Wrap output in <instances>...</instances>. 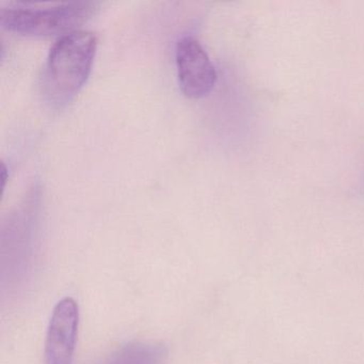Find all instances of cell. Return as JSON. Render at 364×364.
I'll use <instances>...</instances> for the list:
<instances>
[{
  "instance_id": "1",
  "label": "cell",
  "mask_w": 364,
  "mask_h": 364,
  "mask_svg": "<svg viewBox=\"0 0 364 364\" xmlns=\"http://www.w3.org/2000/svg\"><path fill=\"white\" fill-rule=\"evenodd\" d=\"M97 50V38L88 31L59 38L50 48L42 76V91L50 105L65 107L88 80Z\"/></svg>"
},
{
  "instance_id": "2",
  "label": "cell",
  "mask_w": 364,
  "mask_h": 364,
  "mask_svg": "<svg viewBox=\"0 0 364 364\" xmlns=\"http://www.w3.org/2000/svg\"><path fill=\"white\" fill-rule=\"evenodd\" d=\"M93 1H65L54 5L14 4L0 9V25L6 31L31 37H57L80 31L97 10Z\"/></svg>"
},
{
  "instance_id": "3",
  "label": "cell",
  "mask_w": 364,
  "mask_h": 364,
  "mask_svg": "<svg viewBox=\"0 0 364 364\" xmlns=\"http://www.w3.org/2000/svg\"><path fill=\"white\" fill-rule=\"evenodd\" d=\"M176 63L178 82L187 97L201 99L213 90L217 82L216 69L197 39L184 37L178 40Z\"/></svg>"
},
{
  "instance_id": "4",
  "label": "cell",
  "mask_w": 364,
  "mask_h": 364,
  "mask_svg": "<svg viewBox=\"0 0 364 364\" xmlns=\"http://www.w3.org/2000/svg\"><path fill=\"white\" fill-rule=\"evenodd\" d=\"M78 326V304L72 298H63L55 306L48 323L46 364H73Z\"/></svg>"
},
{
  "instance_id": "5",
  "label": "cell",
  "mask_w": 364,
  "mask_h": 364,
  "mask_svg": "<svg viewBox=\"0 0 364 364\" xmlns=\"http://www.w3.org/2000/svg\"><path fill=\"white\" fill-rule=\"evenodd\" d=\"M167 348L157 343H129L99 364H164Z\"/></svg>"
}]
</instances>
